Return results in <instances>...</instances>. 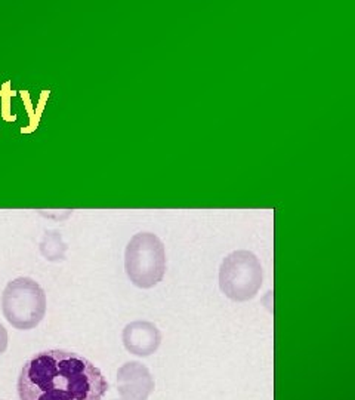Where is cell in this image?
Wrapping results in <instances>:
<instances>
[{
    "mask_svg": "<svg viewBox=\"0 0 355 400\" xmlns=\"http://www.w3.org/2000/svg\"><path fill=\"white\" fill-rule=\"evenodd\" d=\"M16 388L20 400H103L108 381L80 354L48 350L24 363Z\"/></svg>",
    "mask_w": 355,
    "mask_h": 400,
    "instance_id": "1",
    "label": "cell"
},
{
    "mask_svg": "<svg viewBox=\"0 0 355 400\" xmlns=\"http://www.w3.org/2000/svg\"><path fill=\"white\" fill-rule=\"evenodd\" d=\"M124 270L129 280L141 289H151L165 277V245L153 233H138L124 251Z\"/></svg>",
    "mask_w": 355,
    "mask_h": 400,
    "instance_id": "2",
    "label": "cell"
},
{
    "mask_svg": "<svg viewBox=\"0 0 355 400\" xmlns=\"http://www.w3.org/2000/svg\"><path fill=\"white\" fill-rule=\"evenodd\" d=\"M2 312L15 329H34L47 314V294L31 277H16L3 290Z\"/></svg>",
    "mask_w": 355,
    "mask_h": 400,
    "instance_id": "3",
    "label": "cell"
},
{
    "mask_svg": "<svg viewBox=\"0 0 355 400\" xmlns=\"http://www.w3.org/2000/svg\"><path fill=\"white\" fill-rule=\"evenodd\" d=\"M263 282L261 261L250 251H234L220 267V288L222 294L237 303H244L258 295Z\"/></svg>",
    "mask_w": 355,
    "mask_h": 400,
    "instance_id": "4",
    "label": "cell"
},
{
    "mask_svg": "<svg viewBox=\"0 0 355 400\" xmlns=\"http://www.w3.org/2000/svg\"><path fill=\"white\" fill-rule=\"evenodd\" d=\"M154 387V377L141 362H127L117 371V390L123 400H148Z\"/></svg>",
    "mask_w": 355,
    "mask_h": 400,
    "instance_id": "5",
    "label": "cell"
},
{
    "mask_svg": "<svg viewBox=\"0 0 355 400\" xmlns=\"http://www.w3.org/2000/svg\"><path fill=\"white\" fill-rule=\"evenodd\" d=\"M161 332L156 325L147 321L127 323L122 334L124 349L138 358H148L161 344Z\"/></svg>",
    "mask_w": 355,
    "mask_h": 400,
    "instance_id": "6",
    "label": "cell"
},
{
    "mask_svg": "<svg viewBox=\"0 0 355 400\" xmlns=\"http://www.w3.org/2000/svg\"><path fill=\"white\" fill-rule=\"evenodd\" d=\"M67 245L62 242L61 234L55 230L47 232L40 242V253L48 261H62L66 258Z\"/></svg>",
    "mask_w": 355,
    "mask_h": 400,
    "instance_id": "7",
    "label": "cell"
},
{
    "mask_svg": "<svg viewBox=\"0 0 355 400\" xmlns=\"http://www.w3.org/2000/svg\"><path fill=\"white\" fill-rule=\"evenodd\" d=\"M8 349V331L5 329V326L0 323V356L6 351Z\"/></svg>",
    "mask_w": 355,
    "mask_h": 400,
    "instance_id": "8",
    "label": "cell"
},
{
    "mask_svg": "<svg viewBox=\"0 0 355 400\" xmlns=\"http://www.w3.org/2000/svg\"><path fill=\"white\" fill-rule=\"evenodd\" d=\"M113 400H118V399H113ZM120 400H123V399H120Z\"/></svg>",
    "mask_w": 355,
    "mask_h": 400,
    "instance_id": "9",
    "label": "cell"
}]
</instances>
